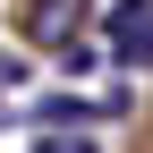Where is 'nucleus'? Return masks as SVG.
<instances>
[{
    "instance_id": "obj_1",
    "label": "nucleus",
    "mask_w": 153,
    "mask_h": 153,
    "mask_svg": "<svg viewBox=\"0 0 153 153\" xmlns=\"http://www.w3.org/2000/svg\"><path fill=\"white\" fill-rule=\"evenodd\" d=\"M85 9H94V0H26V17H17V26H26L34 51H68L76 26H85Z\"/></svg>"
},
{
    "instance_id": "obj_2",
    "label": "nucleus",
    "mask_w": 153,
    "mask_h": 153,
    "mask_svg": "<svg viewBox=\"0 0 153 153\" xmlns=\"http://www.w3.org/2000/svg\"><path fill=\"white\" fill-rule=\"evenodd\" d=\"M102 26H111V51H119V60L153 68V0H119Z\"/></svg>"
},
{
    "instance_id": "obj_3",
    "label": "nucleus",
    "mask_w": 153,
    "mask_h": 153,
    "mask_svg": "<svg viewBox=\"0 0 153 153\" xmlns=\"http://www.w3.org/2000/svg\"><path fill=\"white\" fill-rule=\"evenodd\" d=\"M34 153H94V145H85V136H43Z\"/></svg>"
}]
</instances>
